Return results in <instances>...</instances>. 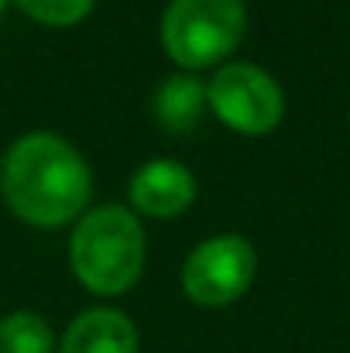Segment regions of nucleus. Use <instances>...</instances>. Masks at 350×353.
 I'll use <instances>...</instances> for the list:
<instances>
[{
	"label": "nucleus",
	"mask_w": 350,
	"mask_h": 353,
	"mask_svg": "<svg viewBox=\"0 0 350 353\" xmlns=\"http://www.w3.org/2000/svg\"><path fill=\"white\" fill-rule=\"evenodd\" d=\"M251 278L254 247L244 236H213L200 243L182 268V288L200 305H227L247 292Z\"/></svg>",
	"instance_id": "obj_5"
},
{
	"label": "nucleus",
	"mask_w": 350,
	"mask_h": 353,
	"mask_svg": "<svg viewBox=\"0 0 350 353\" xmlns=\"http://www.w3.org/2000/svg\"><path fill=\"white\" fill-rule=\"evenodd\" d=\"M244 24V0H172L162 17V41L179 65L203 69L231 55Z\"/></svg>",
	"instance_id": "obj_3"
},
{
	"label": "nucleus",
	"mask_w": 350,
	"mask_h": 353,
	"mask_svg": "<svg viewBox=\"0 0 350 353\" xmlns=\"http://www.w3.org/2000/svg\"><path fill=\"white\" fill-rule=\"evenodd\" d=\"M55 340L41 316L21 309L0 319V353H52Z\"/></svg>",
	"instance_id": "obj_9"
},
{
	"label": "nucleus",
	"mask_w": 350,
	"mask_h": 353,
	"mask_svg": "<svg viewBox=\"0 0 350 353\" xmlns=\"http://www.w3.org/2000/svg\"><path fill=\"white\" fill-rule=\"evenodd\" d=\"M203 103H206V86L193 76H168L158 90H155V117L165 130H189L200 114H203Z\"/></svg>",
	"instance_id": "obj_8"
},
{
	"label": "nucleus",
	"mask_w": 350,
	"mask_h": 353,
	"mask_svg": "<svg viewBox=\"0 0 350 353\" xmlns=\"http://www.w3.org/2000/svg\"><path fill=\"white\" fill-rule=\"evenodd\" d=\"M62 353H137V330L124 312L90 309L66 330Z\"/></svg>",
	"instance_id": "obj_7"
},
{
	"label": "nucleus",
	"mask_w": 350,
	"mask_h": 353,
	"mask_svg": "<svg viewBox=\"0 0 350 353\" xmlns=\"http://www.w3.org/2000/svg\"><path fill=\"white\" fill-rule=\"evenodd\" d=\"M31 17L48 21V24H72L90 14L93 0H17Z\"/></svg>",
	"instance_id": "obj_10"
},
{
	"label": "nucleus",
	"mask_w": 350,
	"mask_h": 353,
	"mask_svg": "<svg viewBox=\"0 0 350 353\" xmlns=\"http://www.w3.org/2000/svg\"><path fill=\"white\" fill-rule=\"evenodd\" d=\"M206 100L213 103V110L231 127L244 130V134L271 130L282 120V110H285L278 83L264 69L247 65V62L224 65L213 76V83L206 86Z\"/></svg>",
	"instance_id": "obj_4"
},
{
	"label": "nucleus",
	"mask_w": 350,
	"mask_h": 353,
	"mask_svg": "<svg viewBox=\"0 0 350 353\" xmlns=\"http://www.w3.org/2000/svg\"><path fill=\"white\" fill-rule=\"evenodd\" d=\"M3 3H7V0H0V10H3Z\"/></svg>",
	"instance_id": "obj_11"
},
{
	"label": "nucleus",
	"mask_w": 350,
	"mask_h": 353,
	"mask_svg": "<svg viewBox=\"0 0 350 353\" xmlns=\"http://www.w3.org/2000/svg\"><path fill=\"white\" fill-rule=\"evenodd\" d=\"M196 196V182L186 172V165L158 158L148 161L134 179H130V199L137 210L151 213V216H172L182 213Z\"/></svg>",
	"instance_id": "obj_6"
},
{
	"label": "nucleus",
	"mask_w": 350,
	"mask_h": 353,
	"mask_svg": "<svg viewBox=\"0 0 350 353\" xmlns=\"http://www.w3.org/2000/svg\"><path fill=\"white\" fill-rule=\"evenodd\" d=\"M0 189L21 220L35 227H59L86 206L90 168L69 141L35 130L7 148Z\"/></svg>",
	"instance_id": "obj_1"
},
{
	"label": "nucleus",
	"mask_w": 350,
	"mask_h": 353,
	"mask_svg": "<svg viewBox=\"0 0 350 353\" xmlns=\"http://www.w3.org/2000/svg\"><path fill=\"white\" fill-rule=\"evenodd\" d=\"M144 268V234L130 210L100 206L83 216L72 234V271L93 292L117 295L137 281Z\"/></svg>",
	"instance_id": "obj_2"
}]
</instances>
